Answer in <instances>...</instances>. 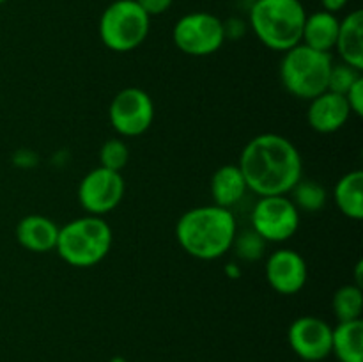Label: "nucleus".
Instances as JSON below:
<instances>
[{"mask_svg":"<svg viewBox=\"0 0 363 362\" xmlns=\"http://www.w3.org/2000/svg\"><path fill=\"white\" fill-rule=\"evenodd\" d=\"M332 64V53L318 52L300 43L282 53L279 67L280 82L291 96L311 102L328 87Z\"/></svg>","mask_w":363,"mask_h":362,"instance_id":"5","label":"nucleus"},{"mask_svg":"<svg viewBox=\"0 0 363 362\" xmlns=\"http://www.w3.org/2000/svg\"><path fill=\"white\" fill-rule=\"evenodd\" d=\"M130 160V149L123 138H108L99 149V165L105 169L123 172Z\"/></svg>","mask_w":363,"mask_h":362,"instance_id":"23","label":"nucleus"},{"mask_svg":"<svg viewBox=\"0 0 363 362\" xmlns=\"http://www.w3.org/2000/svg\"><path fill=\"white\" fill-rule=\"evenodd\" d=\"M347 4H350V0H321L323 11H328V13H333V14L346 9Z\"/></svg>","mask_w":363,"mask_h":362,"instance_id":"29","label":"nucleus"},{"mask_svg":"<svg viewBox=\"0 0 363 362\" xmlns=\"http://www.w3.org/2000/svg\"><path fill=\"white\" fill-rule=\"evenodd\" d=\"M59 229L60 227L50 216L32 213L16 224L14 234H16V241L25 251L45 254V252L55 251Z\"/></svg>","mask_w":363,"mask_h":362,"instance_id":"14","label":"nucleus"},{"mask_svg":"<svg viewBox=\"0 0 363 362\" xmlns=\"http://www.w3.org/2000/svg\"><path fill=\"white\" fill-rule=\"evenodd\" d=\"M289 194L298 212L318 213L325 208L326 201H328V192L321 183L314 180H303V177L294 185Z\"/></svg>","mask_w":363,"mask_h":362,"instance_id":"20","label":"nucleus"},{"mask_svg":"<svg viewBox=\"0 0 363 362\" xmlns=\"http://www.w3.org/2000/svg\"><path fill=\"white\" fill-rule=\"evenodd\" d=\"M108 121L117 135L126 138L140 137L155 121V102L140 87H124L112 98Z\"/></svg>","mask_w":363,"mask_h":362,"instance_id":"9","label":"nucleus"},{"mask_svg":"<svg viewBox=\"0 0 363 362\" xmlns=\"http://www.w3.org/2000/svg\"><path fill=\"white\" fill-rule=\"evenodd\" d=\"M112 243L113 233L108 222L103 216L85 213L60 227L55 251L67 265L91 268L110 254Z\"/></svg>","mask_w":363,"mask_h":362,"instance_id":"4","label":"nucleus"},{"mask_svg":"<svg viewBox=\"0 0 363 362\" xmlns=\"http://www.w3.org/2000/svg\"><path fill=\"white\" fill-rule=\"evenodd\" d=\"M7 2V0H0V6H2V4H6Z\"/></svg>","mask_w":363,"mask_h":362,"instance_id":"32","label":"nucleus"},{"mask_svg":"<svg viewBox=\"0 0 363 362\" xmlns=\"http://www.w3.org/2000/svg\"><path fill=\"white\" fill-rule=\"evenodd\" d=\"M172 41L184 55H213L225 43L223 20L208 11H194V13L183 14L172 28Z\"/></svg>","mask_w":363,"mask_h":362,"instance_id":"7","label":"nucleus"},{"mask_svg":"<svg viewBox=\"0 0 363 362\" xmlns=\"http://www.w3.org/2000/svg\"><path fill=\"white\" fill-rule=\"evenodd\" d=\"M332 309L339 322L360 319L363 312V290L357 284L340 286L333 295Z\"/></svg>","mask_w":363,"mask_h":362,"instance_id":"21","label":"nucleus"},{"mask_svg":"<svg viewBox=\"0 0 363 362\" xmlns=\"http://www.w3.org/2000/svg\"><path fill=\"white\" fill-rule=\"evenodd\" d=\"M332 329L318 316H300L287 330V341L294 353L307 362L325 361L332 355Z\"/></svg>","mask_w":363,"mask_h":362,"instance_id":"11","label":"nucleus"},{"mask_svg":"<svg viewBox=\"0 0 363 362\" xmlns=\"http://www.w3.org/2000/svg\"><path fill=\"white\" fill-rule=\"evenodd\" d=\"M340 20L337 14L328 13V11H315V13L307 14L301 32V43L318 52L332 53L335 50L337 35H339Z\"/></svg>","mask_w":363,"mask_h":362,"instance_id":"17","label":"nucleus"},{"mask_svg":"<svg viewBox=\"0 0 363 362\" xmlns=\"http://www.w3.org/2000/svg\"><path fill=\"white\" fill-rule=\"evenodd\" d=\"M209 190H211L213 204L233 209L245 197L248 187L240 167L234 165V163H227V165L218 167L213 172Z\"/></svg>","mask_w":363,"mask_h":362,"instance_id":"16","label":"nucleus"},{"mask_svg":"<svg viewBox=\"0 0 363 362\" xmlns=\"http://www.w3.org/2000/svg\"><path fill=\"white\" fill-rule=\"evenodd\" d=\"M110 362H126V358H123V357H113Z\"/></svg>","mask_w":363,"mask_h":362,"instance_id":"31","label":"nucleus"},{"mask_svg":"<svg viewBox=\"0 0 363 362\" xmlns=\"http://www.w3.org/2000/svg\"><path fill=\"white\" fill-rule=\"evenodd\" d=\"M248 190L264 195H289L303 177V160L296 146L280 133H261L247 142L240 156Z\"/></svg>","mask_w":363,"mask_h":362,"instance_id":"1","label":"nucleus"},{"mask_svg":"<svg viewBox=\"0 0 363 362\" xmlns=\"http://www.w3.org/2000/svg\"><path fill=\"white\" fill-rule=\"evenodd\" d=\"M250 224L266 243H282L296 234L300 212L289 195H264L252 208Z\"/></svg>","mask_w":363,"mask_h":362,"instance_id":"8","label":"nucleus"},{"mask_svg":"<svg viewBox=\"0 0 363 362\" xmlns=\"http://www.w3.org/2000/svg\"><path fill=\"white\" fill-rule=\"evenodd\" d=\"M347 105L351 114L362 117L363 116V77L353 84V87L346 92Z\"/></svg>","mask_w":363,"mask_h":362,"instance_id":"26","label":"nucleus"},{"mask_svg":"<svg viewBox=\"0 0 363 362\" xmlns=\"http://www.w3.org/2000/svg\"><path fill=\"white\" fill-rule=\"evenodd\" d=\"M135 2L142 7V11L149 18H155L160 14H165L172 7L174 0H135Z\"/></svg>","mask_w":363,"mask_h":362,"instance_id":"27","label":"nucleus"},{"mask_svg":"<svg viewBox=\"0 0 363 362\" xmlns=\"http://www.w3.org/2000/svg\"><path fill=\"white\" fill-rule=\"evenodd\" d=\"M248 31V23L243 20V18H229V20L223 21V34H225V41L230 39V41H240L241 38H245Z\"/></svg>","mask_w":363,"mask_h":362,"instance_id":"25","label":"nucleus"},{"mask_svg":"<svg viewBox=\"0 0 363 362\" xmlns=\"http://www.w3.org/2000/svg\"><path fill=\"white\" fill-rule=\"evenodd\" d=\"M332 353L339 362H363V319L339 322L332 329Z\"/></svg>","mask_w":363,"mask_h":362,"instance_id":"18","label":"nucleus"},{"mask_svg":"<svg viewBox=\"0 0 363 362\" xmlns=\"http://www.w3.org/2000/svg\"><path fill=\"white\" fill-rule=\"evenodd\" d=\"M35 162H38V156L32 151H28V149H21V151H16V155H14V163L21 167V169H30Z\"/></svg>","mask_w":363,"mask_h":362,"instance_id":"28","label":"nucleus"},{"mask_svg":"<svg viewBox=\"0 0 363 362\" xmlns=\"http://www.w3.org/2000/svg\"><path fill=\"white\" fill-rule=\"evenodd\" d=\"M99 39L116 53L137 50L151 32V18L135 0H113L99 16Z\"/></svg>","mask_w":363,"mask_h":362,"instance_id":"6","label":"nucleus"},{"mask_svg":"<svg viewBox=\"0 0 363 362\" xmlns=\"http://www.w3.org/2000/svg\"><path fill=\"white\" fill-rule=\"evenodd\" d=\"M225 273H227V275H229V277H233V279H238V277L241 275V270L238 268L236 265H233V263H230V265L225 266Z\"/></svg>","mask_w":363,"mask_h":362,"instance_id":"30","label":"nucleus"},{"mask_svg":"<svg viewBox=\"0 0 363 362\" xmlns=\"http://www.w3.org/2000/svg\"><path fill=\"white\" fill-rule=\"evenodd\" d=\"M351 117L346 96L325 91L308 102L307 123L314 131L323 135L335 133L346 126Z\"/></svg>","mask_w":363,"mask_h":362,"instance_id":"13","label":"nucleus"},{"mask_svg":"<svg viewBox=\"0 0 363 362\" xmlns=\"http://www.w3.org/2000/svg\"><path fill=\"white\" fill-rule=\"evenodd\" d=\"M305 18L301 0H254L247 23L266 48L284 53L301 43Z\"/></svg>","mask_w":363,"mask_h":362,"instance_id":"3","label":"nucleus"},{"mask_svg":"<svg viewBox=\"0 0 363 362\" xmlns=\"http://www.w3.org/2000/svg\"><path fill=\"white\" fill-rule=\"evenodd\" d=\"M335 50L340 60L363 71V11L354 9L340 20Z\"/></svg>","mask_w":363,"mask_h":362,"instance_id":"15","label":"nucleus"},{"mask_svg":"<svg viewBox=\"0 0 363 362\" xmlns=\"http://www.w3.org/2000/svg\"><path fill=\"white\" fill-rule=\"evenodd\" d=\"M264 275L279 295H296L308 280V266L303 256L293 248H279L266 259Z\"/></svg>","mask_w":363,"mask_h":362,"instance_id":"12","label":"nucleus"},{"mask_svg":"<svg viewBox=\"0 0 363 362\" xmlns=\"http://www.w3.org/2000/svg\"><path fill=\"white\" fill-rule=\"evenodd\" d=\"M126 194L123 172L94 167L78 185V202L87 215L105 216L123 202Z\"/></svg>","mask_w":363,"mask_h":362,"instance_id":"10","label":"nucleus"},{"mask_svg":"<svg viewBox=\"0 0 363 362\" xmlns=\"http://www.w3.org/2000/svg\"><path fill=\"white\" fill-rule=\"evenodd\" d=\"M362 77V71L357 70V67L350 66V64L342 62V60L340 62H333L328 75V87H326V91L346 96V92L353 87L354 82L360 80Z\"/></svg>","mask_w":363,"mask_h":362,"instance_id":"24","label":"nucleus"},{"mask_svg":"<svg viewBox=\"0 0 363 362\" xmlns=\"http://www.w3.org/2000/svg\"><path fill=\"white\" fill-rule=\"evenodd\" d=\"M333 199L344 216L351 220L363 219V172L360 169L350 170L337 181Z\"/></svg>","mask_w":363,"mask_h":362,"instance_id":"19","label":"nucleus"},{"mask_svg":"<svg viewBox=\"0 0 363 362\" xmlns=\"http://www.w3.org/2000/svg\"><path fill=\"white\" fill-rule=\"evenodd\" d=\"M233 248L241 261L254 263V261H259V259L264 256L266 241L262 240L254 229H247L243 231V233L236 234Z\"/></svg>","mask_w":363,"mask_h":362,"instance_id":"22","label":"nucleus"},{"mask_svg":"<svg viewBox=\"0 0 363 362\" xmlns=\"http://www.w3.org/2000/svg\"><path fill=\"white\" fill-rule=\"evenodd\" d=\"M238 234L233 209L216 204L190 208L176 224V240L188 256L201 261H215L233 248Z\"/></svg>","mask_w":363,"mask_h":362,"instance_id":"2","label":"nucleus"}]
</instances>
